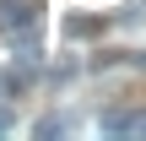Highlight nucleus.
Returning a JSON list of instances; mask_svg holds the SVG:
<instances>
[{
    "instance_id": "f257e3e1",
    "label": "nucleus",
    "mask_w": 146,
    "mask_h": 141,
    "mask_svg": "<svg viewBox=\"0 0 146 141\" xmlns=\"http://www.w3.org/2000/svg\"><path fill=\"white\" fill-rule=\"evenodd\" d=\"M38 27V5L33 0H0V33L16 38V33H33Z\"/></svg>"
},
{
    "instance_id": "f03ea898",
    "label": "nucleus",
    "mask_w": 146,
    "mask_h": 141,
    "mask_svg": "<svg viewBox=\"0 0 146 141\" xmlns=\"http://www.w3.org/2000/svg\"><path fill=\"white\" fill-rule=\"evenodd\" d=\"M98 125H103V130H114V136H119V130H130V136H146V109H108Z\"/></svg>"
},
{
    "instance_id": "7ed1b4c3",
    "label": "nucleus",
    "mask_w": 146,
    "mask_h": 141,
    "mask_svg": "<svg viewBox=\"0 0 146 141\" xmlns=\"http://www.w3.org/2000/svg\"><path fill=\"white\" fill-rule=\"evenodd\" d=\"M27 87H33V60H22V65H5V71H0V92H5V98H22Z\"/></svg>"
},
{
    "instance_id": "20e7f679",
    "label": "nucleus",
    "mask_w": 146,
    "mask_h": 141,
    "mask_svg": "<svg viewBox=\"0 0 146 141\" xmlns=\"http://www.w3.org/2000/svg\"><path fill=\"white\" fill-rule=\"evenodd\" d=\"M65 33H70V38H98V33H103V16H70Z\"/></svg>"
},
{
    "instance_id": "39448f33",
    "label": "nucleus",
    "mask_w": 146,
    "mask_h": 141,
    "mask_svg": "<svg viewBox=\"0 0 146 141\" xmlns=\"http://www.w3.org/2000/svg\"><path fill=\"white\" fill-rule=\"evenodd\" d=\"M11 125H16V114H11V109L0 103V130H11Z\"/></svg>"
}]
</instances>
